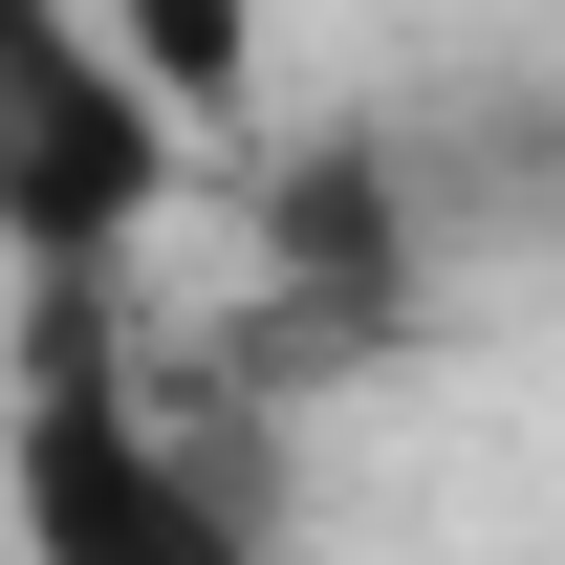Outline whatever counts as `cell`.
I'll return each instance as SVG.
<instances>
[{
  "mask_svg": "<svg viewBox=\"0 0 565 565\" xmlns=\"http://www.w3.org/2000/svg\"><path fill=\"white\" fill-rule=\"evenodd\" d=\"M0 522H22V565H262V522L152 435V392L109 370V327H87V282L22 327V414H0Z\"/></svg>",
  "mask_w": 565,
  "mask_h": 565,
  "instance_id": "cell-1",
  "label": "cell"
},
{
  "mask_svg": "<svg viewBox=\"0 0 565 565\" xmlns=\"http://www.w3.org/2000/svg\"><path fill=\"white\" fill-rule=\"evenodd\" d=\"M152 196H174V109L109 44V0H0V262L87 282Z\"/></svg>",
  "mask_w": 565,
  "mask_h": 565,
  "instance_id": "cell-2",
  "label": "cell"
},
{
  "mask_svg": "<svg viewBox=\"0 0 565 565\" xmlns=\"http://www.w3.org/2000/svg\"><path fill=\"white\" fill-rule=\"evenodd\" d=\"M109 44L152 66V109H217L239 87V0H109Z\"/></svg>",
  "mask_w": 565,
  "mask_h": 565,
  "instance_id": "cell-3",
  "label": "cell"
}]
</instances>
